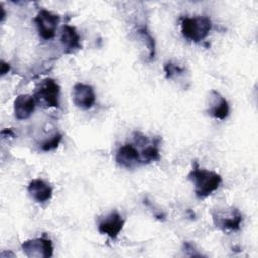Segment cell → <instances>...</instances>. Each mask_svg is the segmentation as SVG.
I'll use <instances>...</instances> for the list:
<instances>
[{
  "label": "cell",
  "instance_id": "obj_5",
  "mask_svg": "<svg viewBox=\"0 0 258 258\" xmlns=\"http://www.w3.org/2000/svg\"><path fill=\"white\" fill-rule=\"evenodd\" d=\"M39 36L44 40H49L54 37L60 17L58 14L52 13L46 9H40L34 17Z\"/></svg>",
  "mask_w": 258,
  "mask_h": 258
},
{
  "label": "cell",
  "instance_id": "obj_20",
  "mask_svg": "<svg viewBox=\"0 0 258 258\" xmlns=\"http://www.w3.org/2000/svg\"><path fill=\"white\" fill-rule=\"evenodd\" d=\"M0 10H1V21H3L5 18V10L2 6H0Z\"/></svg>",
  "mask_w": 258,
  "mask_h": 258
},
{
  "label": "cell",
  "instance_id": "obj_14",
  "mask_svg": "<svg viewBox=\"0 0 258 258\" xmlns=\"http://www.w3.org/2000/svg\"><path fill=\"white\" fill-rule=\"evenodd\" d=\"M159 144H160L159 136L154 137L151 140H148L144 144V147H142L141 150L139 151L142 164L150 163L152 161H157L160 159Z\"/></svg>",
  "mask_w": 258,
  "mask_h": 258
},
{
  "label": "cell",
  "instance_id": "obj_4",
  "mask_svg": "<svg viewBox=\"0 0 258 258\" xmlns=\"http://www.w3.org/2000/svg\"><path fill=\"white\" fill-rule=\"evenodd\" d=\"M60 87L50 78L44 79L40 82L34 93L36 102H40L47 108H57L59 106Z\"/></svg>",
  "mask_w": 258,
  "mask_h": 258
},
{
  "label": "cell",
  "instance_id": "obj_12",
  "mask_svg": "<svg viewBox=\"0 0 258 258\" xmlns=\"http://www.w3.org/2000/svg\"><path fill=\"white\" fill-rule=\"evenodd\" d=\"M60 43L66 53H73L76 50L82 48L81 37L77 29L74 26L69 24H64L61 27Z\"/></svg>",
  "mask_w": 258,
  "mask_h": 258
},
{
  "label": "cell",
  "instance_id": "obj_19",
  "mask_svg": "<svg viewBox=\"0 0 258 258\" xmlns=\"http://www.w3.org/2000/svg\"><path fill=\"white\" fill-rule=\"evenodd\" d=\"M10 70V66H9V63H7V62H5V61H1V75L3 76V75H5L6 73H8V71Z\"/></svg>",
  "mask_w": 258,
  "mask_h": 258
},
{
  "label": "cell",
  "instance_id": "obj_11",
  "mask_svg": "<svg viewBox=\"0 0 258 258\" xmlns=\"http://www.w3.org/2000/svg\"><path fill=\"white\" fill-rule=\"evenodd\" d=\"M36 101L33 96L28 94L18 95L13 103L14 116L17 120H26L34 112Z\"/></svg>",
  "mask_w": 258,
  "mask_h": 258
},
{
  "label": "cell",
  "instance_id": "obj_17",
  "mask_svg": "<svg viewBox=\"0 0 258 258\" xmlns=\"http://www.w3.org/2000/svg\"><path fill=\"white\" fill-rule=\"evenodd\" d=\"M163 70L165 72L166 79H172L176 75H180L184 72V68H181L175 63L172 62H166L163 67Z\"/></svg>",
  "mask_w": 258,
  "mask_h": 258
},
{
  "label": "cell",
  "instance_id": "obj_10",
  "mask_svg": "<svg viewBox=\"0 0 258 258\" xmlns=\"http://www.w3.org/2000/svg\"><path fill=\"white\" fill-rule=\"evenodd\" d=\"M208 114L215 119L225 120L230 113L228 101L217 91L211 90L209 96Z\"/></svg>",
  "mask_w": 258,
  "mask_h": 258
},
{
  "label": "cell",
  "instance_id": "obj_8",
  "mask_svg": "<svg viewBox=\"0 0 258 258\" xmlns=\"http://www.w3.org/2000/svg\"><path fill=\"white\" fill-rule=\"evenodd\" d=\"M117 163L125 168H133L141 163L140 152L132 143H126L120 146L116 152Z\"/></svg>",
  "mask_w": 258,
  "mask_h": 258
},
{
  "label": "cell",
  "instance_id": "obj_6",
  "mask_svg": "<svg viewBox=\"0 0 258 258\" xmlns=\"http://www.w3.org/2000/svg\"><path fill=\"white\" fill-rule=\"evenodd\" d=\"M21 249L29 258H49L53 254L52 242L43 237L24 241L21 244Z\"/></svg>",
  "mask_w": 258,
  "mask_h": 258
},
{
  "label": "cell",
  "instance_id": "obj_3",
  "mask_svg": "<svg viewBox=\"0 0 258 258\" xmlns=\"http://www.w3.org/2000/svg\"><path fill=\"white\" fill-rule=\"evenodd\" d=\"M212 218L215 226L224 232L240 230L243 221L241 212L235 207L218 208L212 212Z\"/></svg>",
  "mask_w": 258,
  "mask_h": 258
},
{
  "label": "cell",
  "instance_id": "obj_7",
  "mask_svg": "<svg viewBox=\"0 0 258 258\" xmlns=\"http://www.w3.org/2000/svg\"><path fill=\"white\" fill-rule=\"evenodd\" d=\"M72 95L74 104L82 110L91 109L96 102V94L91 85L77 83L73 88Z\"/></svg>",
  "mask_w": 258,
  "mask_h": 258
},
{
  "label": "cell",
  "instance_id": "obj_16",
  "mask_svg": "<svg viewBox=\"0 0 258 258\" xmlns=\"http://www.w3.org/2000/svg\"><path fill=\"white\" fill-rule=\"evenodd\" d=\"M62 139V134L56 132L53 136H51L49 139H47L46 141H44L41 144V149L43 151H50L53 150L55 148H57V146L59 145L60 141Z\"/></svg>",
  "mask_w": 258,
  "mask_h": 258
},
{
  "label": "cell",
  "instance_id": "obj_13",
  "mask_svg": "<svg viewBox=\"0 0 258 258\" xmlns=\"http://www.w3.org/2000/svg\"><path fill=\"white\" fill-rule=\"evenodd\" d=\"M27 191L37 203H45L52 197V187L40 178L32 179L27 186Z\"/></svg>",
  "mask_w": 258,
  "mask_h": 258
},
{
  "label": "cell",
  "instance_id": "obj_1",
  "mask_svg": "<svg viewBox=\"0 0 258 258\" xmlns=\"http://www.w3.org/2000/svg\"><path fill=\"white\" fill-rule=\"evenodd\" d=\"M187 178L194 184L195 195L199 199H204L219 188L222 183V176L215 171L201 168L197 161L192 163V169Z\"/></svg>",
  "mask_w": 258,
  "mask_h": 258
},
{
  "label": "cell",
  "instance_id": "obj_18",
  "mask_svg": "<svg viewBox=\"0 0 258 258\" xmlns=\"http://www.w3.org/2000/svg\"><path fill=\"white\" fill-rule=\"evenodd\" d=\"M1 136H2L3 138H6V137H12V138H14V137H15V134H14V132L12 131V129H3V130L1 131Z\"/></svg>",
  "mask_w": 258,
  "mask_h": 258
},
{
  "label": "cell",
  "instance_id": "obj_9",
  "mask_svg": "<svg viewBox=\"0 0 258 258\" xmlns=\"http://www.w3.org/2000/svg\"><path fill=\"white\" fill-rule=\"evenodd\" d=\"M124 224L125 220L122 216L117 211H113L99 223L98 230L101 234L107 235L111 239H116L122 231Z\"/></svg>",
  "mask_w": 258,
  "mask_h": 258
},
{
  "label": "cell",
  "instance_id": "obj_15",
  "mask_svg": "<svg viewBox=\"0 0 258 258\" xmlns=\"http://www.w3.org/2000/svg\"><path fill=\"white\" fill-rule=\"evenodd\" d=\"M137 34L144 41L147 49H148V58L152 59L155 56V41L153 36L147 30L146 27H139L137 29Z\"/></svg>",
  "mask_w": 258,
  "mask_h": 258
},
{
  "label": "cell",
  "instance_id": "obj_2",
  "mask_svg": "<svg viewBox=\"0 0 258 258\" xmlns=\"http://www.w3.org/2000/svg\"><path fill=\"white\" fill-rule=\"evenodd\" d=\"M181 33L189 41L200 42L207 37L212 29V21L206 15L180 18Z\"/></svg>",
  "mask_w": 258,
  "mask_h": 258
}]
</instances>
